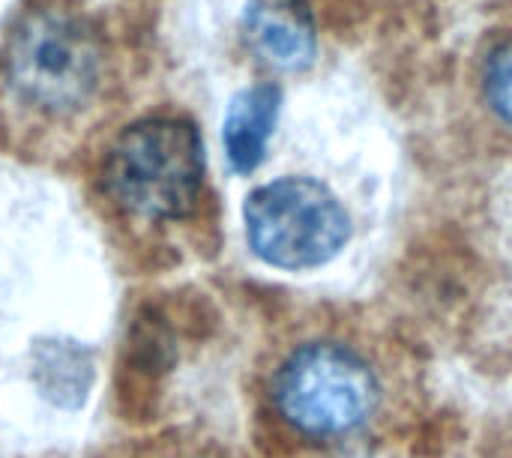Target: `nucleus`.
Listing matches in <instances>:
<instances>
[{
	"mask_svg": "<svg viewBox=\"0 0 512 458\" xmlns=\"http://www.w3.org/2000/svg\"><path fill=\"white\" fill-rule=\"evenodd\" d=\"M279 111H282V87L270 81L243 87L231 99L222 123V144H225L228 165L237 174H252L264 162L267 144L279 123Z\"/></svg>",
	"mask_w": 512,
	"mask_h": 458,
	"instance_id": "6",
	"label": "nucleus"
},
{
	"mask_svg": "<svg viewBox=\"0 0 512 458\" xmlns=\"http://www.w3.org/2000/svg\"><path fill=\"white\" fill-rule=\"evenodd\" d=\"M105 48L90 18L66 6L27 9L3 45V81L30 111L72 117L90 105Z\"/></svg>",
	"mask_w": 512,
	"mask_h": 458,
	"instance_id": "2",
	"label": "nucleus"
},
{
	"mask_svg": "<svg viewBox=\"0 0 512 458\" xmlns=\"http://www.w3.org/2000/svg\"><path fill=\"white\" fill-rule=\"evenodd\" d=\"M246 240L255 258L276 270L330 264L351 240V216L330 186L312 177H279L243 204Z\"/></svg>",
	"mask_w": 512,
	"mask_h": 458,
	"instance_id": "4",
	"label": "nucleus"
},
{
	"mask_svg": "<svg viewBox=\"0 0 512 458\" xmlns=\"http://www.w3.org/2000/svg\"><path fill=\"white\" fill-rule=\"evenodd\" d=\"M495 458H512V435L498 447V453H495Z\"/></svg>",
	"mask_w": 512,
	"mask_h": 458,
	"instance_id": "10",
	"label": "nucleus"
},
{
	"mask_svg": "<svg viewBox=\"0 0 512 458\" xmlns=\"http://www.w3.org/2000/svg\"><path fill=\"white\" fill-rule=\"evenodd\" d=\"M483 93L489 108L512 126V39L489 51L483 63Z\"/></svg>",
	"mask_w": 512,
	"mask_h": 458,
	"instance_id": "8",
	"label": "nucleus"
},
{
	"mask_svg": "<svg viewBox=\"0 0 512 458\" xmlns=\"http://www.w3.org/2000/svg\"><path fill=\"white\" fill-rule=\"evenodd\" d=\"M33 375L51 402H57L63 408H75L84 402V396L90 390L93 357L78 342L48 339V342L36 345V351H33Z\"/></svg>",
	"mask_w": 512,
	"mask_h": 458,
	"instance_id": "7",
	"label": "nucleus"
},
{
	"mask_svg": "<svg viewBox=\"0 0 512 458\" xmlns=\"http://www.w3.org/2000/svg\"><path fill=\"white\" fill-rule=\"evenodd\" d=\"M162 458H249L246 453L222 444V441H207V438H198V441H177L165 450Z\"/></svg>",
	"mask_w": 512,
	"mask_h": 458,
	"instance_id": "9",
	"label": "nucleus"
},
{
	"mask_svg": "<svg viewBox=\"0 0 512 458\" xmlns=\"http://www.w3.org/2000/svg\"><path fill=\"white\" fill-rule=\"evenodd\" d=\"M204 141L183 117H144L108 147L102 186L129 216L174 222L195 210L204 186Z\"/></svg>",
	"mask_w": 512,
	"mask_h": 458,
	"instance_id": "3",
	"label": "nucleus"
},
{
	"mask_svg": "<svg viewBox=\"0 0 512 458\" xmlns=\"http://www.w3.org/2000/svg\"><path fill=\"white\" fill-rule=\"evenodd\" d=\"M393 372L360 342L309 336L267 372L264 420L300 456L351 458L390 441L411 417Z\"/></svg>",
	"mask_w": 512,
	"mask_h": 458,
	"instance_id": "1",
	"label": "nucleus"
},
{
	"mask_svg": "<svg viewBox=\"0 0 512 458\" xmlns=\"http://www.w3.org/2000/svg\"><path fill=\"white\" fill-rule=\"evenodd\" d=\"M243 36L273 69L300 72L318 54V24L309 0H246Z\"/></svg>",
	"mask_w": 512,
	"mask_h": 458,
	"instance_id": "5",
	"label": "nucleus"
}]
</instances>
